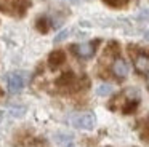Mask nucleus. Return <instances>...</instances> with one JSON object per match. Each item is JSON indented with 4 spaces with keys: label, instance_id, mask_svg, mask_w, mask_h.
<instances>
[{
    "label": "nucleus",
    "instance_id": "423d86ee",
    "mask_svg": "<svg viewBox=\"0 0 149 147\" xmlns=\"http://www.w3.org/2000/svg\"><path fill=\"white\" fill-rule=\"evenodd\" d=\"M111 70H112V74H114V77H116V78L122 80V78H125V77L128 75L130 67H128V64H127L125 59H122V58H116V59L112 61Z\"/></svg>",
    "mask_w": 149,
    "mask_h": 147
},
{
    "label": "nucleus",
    "instance_id": "0eeeda50",
    "mask_svg": "<svg viewBox=\"0 0 149 147\" xmlns=\"http://www.w3.org/2000/svg\"><path fill=\"white\" fill-rule=\"evenodd\" d=\"M58 85L61 86L63 89H75L79 86V83H77V78H75L72 74H66V75H63L61 78L58 80Z\"/></svg>",
    "mask_w": 149,
    "mask_h": 147
},
{
    "label": "nucleus",
    "instance_id": "6e6552de",
    "mask_svg": "<svg viewBox=\"0 0 149 147\" xmlns=\"http://www.w3.org/2000/svg\"><path fill=\"white\" fill-rule=\"evenodd\" d=\"M63 62H64V53H63V51H53V53L50 54L48 64H50V67H52V69L59 67Z\"/></svg>",
    "mask_w": 149,
    "mask_h": 147
},
{
    "label": "nucleus",
    "instance_id": "7ed1b4c3",
    "mask_svg": "<svg viewBox=\"0 0 149 147\" xmlns=\"http://www.w3.org/2000/svg\"><path fill=\"white\" fill-rule=\"evenodd\" d=\"M120 98L125 99L122 110L125 112V114H130V112H133L136 109V105H138V102H139V93L136 91L135 88H128L127 91L122 93V96H120Z\"/></svg>",
    "mask_w": 149,
    "mask_h": 147
},
{
    "label": "nucleus",
    "instance_id": "dca6fc26",
    "mask_svg": "<svg viewBox=\"0 0 149 147\" xmlns=\"http://www.w3.org/2000/svg\"><path fill=\"white\" fill-rule=\"evenodd\" d=\"M144 37H146V40H149V31H148V32H146V34H144Z\"/></svg>",
    "mask_w": 149,
    "mask_h": 147
},
{
    "label": "nucleus",
    "instance_id": "f257e3e1",
    "mask_svg": "<svg viewBox=\"0 0 149 147\" xmlns=\"http://www.w3.org/2000/svg\"><path fill=\"white\" fill-rule=\"evenodd\" d=\"M69 123L79 130H91L96 123V118L91 112H82V114H72L69 117Z\"/></svg>",
    "mask_w": 149,
    "mask_h": 147
},
{
    "label": "nucleus",
    "instance_id": "9d476101",
    "mask_svg": "<svg viewBox=\"0 0 149 147\" xmlns=\"http://www.w3.org/2000/svg\"><path fill=\"white\" fill-rule=\"evenodd\" d=\"M55 139H56V142H58L61 147H71V146H72L71 137H68V136H61V134H58Z\"/></svg>",
    "mask_w": 149,
    "mask_h": 147
},
{
    "label": "nucleus",
    "instance_id": "2eb2a0df",
    "mask_svg": "<svg viewBox=\"0 0 149 147\" xmlns=\"http://www.w3.org/2000/svg\"><path fill=\"white\" fill-rule=\"evenodd\" d=\"M138 18H139V19H143V21L149 19V10H146V11H141V15H139Z\"/></svg>",
    "mask_w": 149,
    "mask_h": 147
},
{
    "label": "nucleus",
    "instance_id": "20e7f679",
    "mask_svg": "<svg viewBox=\"0 0 149 147\" xmlns=\"http://www.w3.org/2000/svg\"><path fill=\"white\" fill-rule=\"evenodd\" d=\"M96 46H98V40L96 42H87V43H77V45H72L71 50L77 54L79 58L82 59H88L95 54L96 51Z\"/></svg>",
    "mask_w": 149,
    "mask_h": 147
},
{
    "label": "nucleus",
    "instance_id": "9b49d317",
    "mask_svg": "<svg viewBox=\"0 0 149 147\" xmlns=\"http://www.w3.org/2000/svg\"><path fill=\"white\" fill-rule=\"evenodd\" d=\"M37 27H39L42 32H47L50 29V21L47 18H40L39 21H37Z\"/></svg>",
    "mask_w": 149,
    "mask_h": 147
},
{
    "label": "nucleus",
    "instance_id": "ddd939ff",
    "mask_svg": "<svg viewBox=\"0 0 149 147\" xmlns=\"http://www.w3.org/2000/svg\"><path fill=\"white\" fill-rule=\"evenodd\" d=\"M143 139H146L149 142V121H146L144 125H143V133H141Z\"/></svg>",
    "mask_w": 149,
    "mask_h": 147
},
{
    "label": "nucleus",
    "instance_id": "1a4fd4ad",
    "mask_svg": "<svg viewBox=\"0 0 149 147\" xmlns=\"http://www.w3.org/2000/svg\"><path fill=\"white\" fill-rule=\"evenodd\" d=\"M111 93H112V86L107 85V83H103V85H100L96 88V94L98 96H107V94H111Z\"/></svg>",
    "mask_w": 149,
    "mask_h": 147
},
{
    "label": "nucleus",
    "instance_id": "f3484780",
    "mask_svg": "<svg viewBox=\"0 0 149 147\" xmlns=\"http://www.w3.org/2000/svg\"><path fill=\"white\" fill-rule=\"evenodd\" d=\"M148 75H149V74H148ZM148 85H149V77H148Z\"/></svg>",
    "mask_w": 149,
    "mask_h": 147
},
{
    "label": "nucleus",
    "instance_id": "f8f14e48",
    "mask_svg": "<svg viewBox=\"0 0 149 147\" xmlns=\"http://www.w3.org/2000/svg\"><path fill=\"white\" fill-rule=\"evenodd\" d=\"M104 2L111 6H123L127 3V0H104Z\"/></svg>",
    "mask_w": 149,
    "mask_h": 147
},
{
    "label": "nucleus",
    "instance_id": "4468645a",
    "mask_svg": "<svg viewBox=\"0 0 149 147\" xmlns=\"http://www.w3.org/2000/svg\"><path fill=\"white\" fill-rule=\"evenodd\" d=\"M68 34H69V31H63V32H59L58 35H56V38H55V42L58 43V42H61V40H64L66 37H68Z\"/></svg>",
    "mask_w": 149,
    "mask_h": 147
},
{
    "label": "nucleus",
    "instance_id": "39448f33",
    "mask_svg": "<svg viewBox=\"0 0 149 147\" xmlns=\"http://www.w3.org/2000/svg\"><path fill=\"white\" fill-rule=\"evenodd\" d=\"M133 64H135L136 72L148 75L149 74V54L144 51H136L133 53Z\"/></svg>",
    "mask_w": 149,
    "mask_h": 147
},
{
    "label": "nucleus",
    "instance_id": "f03ea898",
    "mask_svg": "<svg viewBox=\"0 0 149 147\" xmlns=\"http://www.w3.org/2000/svg\"><path fill=\"white\" fill-rule=\"evenodd\" d=\"M27 80H29V74L27 72H11L7 75V85L10 93H18L26 86Z\"/></svg>",
    "mask_w": 149,
    "mask_h": 147
}]
</instances>
